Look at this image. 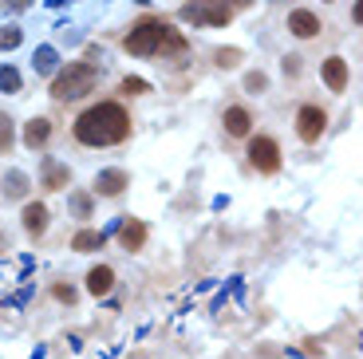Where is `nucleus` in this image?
Masks as SVG:
<instances>
[{"mask_svg":"<svg viewBox=\"0 0 363 359\" xmlns=\"http://www.w3.org/2000/svg\"><path fill=\"white\" fill-rule=\"evenodd\" d=\"M146 91H150V83H146V79H130V75L123 79V95H146Z\"/></svg>","mask_w":363,"mask_h":359,"instance_id":"5701e85b","label":"nucleus"},{"mask_svg":"<svg viewBox=\"0 0 363 359\" xmlns=\"http://www.w3.org/2000/svg\"><path fill=\"white\" fill-rule=\"evenodd\" d=\"M249 162H253V170H261V174L281 170V146H277V138L257 135L253 143H249Z\"/></svg>","mask_w":363,"mask_h":359,"instance_id":"39448f33","label":"nucleus"},{"mask_svg":"<svg viewBox=\"0 0 363 359\" xmlns=\"http://www.w3.org/2000/svg\"><path fill=\"white\" fill-rule=\"evenodd\" d=\"M130 186V174L118 170V166H111V170H99L95 174V194H103V198H118L123 189Z\"/></svg>","mask_w":363,"mask_h":359,"instance_id":"0eeeda50","label":"nucleus"},{"mask_svg":"<svg viewBox=\"0 0 363 359\" xmlns=\"http://www.w3.org/2000/svg\"><path fill=\"white\" fill-rule=\"evenodd\" d=\"M95 83H99V63H67L64 72H55L52 79V99L60 103H72V99H83V95H91L95 91Z\"/></svg>","mask_w":363,"mask_h":359,"instance_id":"f03ea898","label":"nucleus"},{"mask_svg":"<svg viewBox=\"0 0 363 359\" xmlns=\"http://www.w3.org/2000/svg\"><path fill=\"white\" fill-rule=\"evenodd\" d=\"M166 32H170V24H162V20H138L123 36V48L130 55H158L166 44Z\"/></svg>","mask_w":363,"mask_h":359,"instance_id":"7ed1b4c3","label":"nucleus"},{"mask_svg":"<svg viewBox=\"0 0 363 359\" xmlns=\"http://www.w3.org/2000/svg\"><path fill=\"white\" fill-rule=\"evenodd\" d=\"M48 138H52V123H48V118H28V126H24V146L28 150L48 146Z\"/></svg>","mask_w":363,"mask_h":359,"instance_id":"4468645a","label":"nucleus"},{"mask_svg":"<svg viewBox=\"0 0 363 359\" xmlns=\"http://www.w3.org/2000/svg\"><path fill=\"white\" fill-rule=\"evenodd\" d=\"M67 209H72V214L79 217V221H87V217H91V209H95V198L79 189V194H72V198H67Z\"/></svg>","mask_w":363,"mask_h":359,"instance_id":"6ab92c4d","label":"nucleus"},{"mask_svg":"<svg viewBox=\"0 0 363 359\" xmlns=\"http://www.w3.org/2000/svg\"><path fill=\"white\" fill-rule=\"evenodd\" d=\"M72 131L83 146H118L130 138V115L118 103H95L75 118Z\"/></svg>","mask_w":363,"mask_h":359,"instance_id":"f257e3e1","label":"nucleus"},{"mask_svg":"<svg viewBox=\"0 0 363 359\" xmlns=\"http://www.w3.org/2000/svg\"><path fill=\"white\" fill-rule=\"evenodd\" d=\"M237 4H253V0H237Z\"/></svg>","mask_w":363,"mask_h":359,"instance_id":"c756f323","label":"nucleus"},{"mask_svg":"<svg viewBox=\"0 0 363 359\" xmlns=\"http://www.w3.org/2000/svg\"><path fill=\"white\" fill-rule=\"evenodd\" d=\"M111 288H115V269H111V265H95V269L87 272V292L91 297H107Z\"/></svg>","mask_w":363,"mask_h":359,"instance_id":"ddd939ff","label":"nucleus"},{"mask_svg":"<svg viewBox=\"0 0 363 359\" xmlns=\"http://www.w3.org/2000/svg\"><path fill=\"white\" fill-rule=\"evenodd\" d=\"M0 91H9V95H16V91H20V72L12 67V63L0 67Z\"/></svg>","mask_w":363,"mask_h":359,"instance_id":"412c9836","label":"nucleus"},{"mask_svg":"<svg viewBox=\"0 0 363 359\" xmlns=\"http://www.w3.org/2000/svg\"><path fill=\"white\" fill-rule=\"evenodd\" d=\"M40 182H44V189H64L67 182H72V170H67V162H60V158H44V162H40Z\"/></svg>","mask_w":363,"mask_h":359,"instance_id":"1a4fd4ad","label":"nucleus"},{"mask_svg":"<svg viewBox=\"0 0 363 359\" xmlns=\"http://www.w3.org/2000/svg\"><path fill=\"white\" fill-rule=\"evenodd\" d=\"M20 40H24V32H20L16 24H4V28H0V52H12V48H20Z\"/></svg>","mask_w":363,"mask_h":359,"instance_id":"aec40b11","label":"nucleus"},{"mask_svg":"<svg viewBox=\"0 0 363 359\" xmlns=\"http://www.w3.org/2000/svg\"><path fill=\"white\" fill-rule=\"evenodd\" d=\"M12 143H16V135H12V118L0 115V154H9Z\"/></svg>","mask_w":363,"mask_h":359,"instance_id":"4be33fe9","label":"nucleus"},{"mask_svg":"<svg viewBox=\"0 0 363 359\" xmlns=\"http://www.w3.org/2000/svg\"><path fill=\"white\" fill-rule=\"evenodd\" d=\"M52 297H55V300H64V304H75V288H72V285H55V288H52Z\"/></svg>","mask_w":363,"mask_h":359,"instance_id":"b1692460","label":"nucleus"},{"mask_svg":"<svg viewBox=\"0 0 363 359\" xmlns=\"http://www.w3.org/2000/svg\"><path fill=\"white\" fill-rule=\"evenodd\" d=\"M115 233H118V245H123L127 253H138L146 245V225L135 221V217H123V225H118Z\"/></svg>","mask_w":363,"mask_h":359,"instance_id":"9d476101","label":"nucleus"},{"mask_svg":"<svg viewBox=\"0 0 363 359\" xmlns=\"http://www.w3.org/2000/svg\"><path fill=\"white\" fill-rule=\"evenodd\" d=\"M237 60H241V52H237V48H229V52L221 48V52H218V63H221V67H237Z\"/></svg>","mask_w":363,"mask_h":359,"instance_id":"393cba45","label":"nucleus"},{"mask_svg":"<svg viewBox=\"0 0 363 359\" xmlns=\"http://www.w3.org/2000/svg\"><path fill=\"white\" fill-rule=\"evenodd\" d=\"M0 189H4V198H24L28 189H32V182H28L24 170H4V182H0Z\"/></svg>","mask_w":363,"mask_h":359,"instance_id":"f3484780","label":"nucleus"},{"mask_svg":"<svg viewBox=\"0 0 363 359\" xmlns=\"http://www.w3.org/2000/svg\"><path fill=\"white\" fill-rule=\"evenodd\" d=\"M64 4H72V0H48V9H64Z\"/></svg>","mask_w":363,"mask_h":359,"instance_id":"cd10ccee","label":"nucleus"},{"mask_svg":"<svg viewBox=\"0 0 363 359\" xmlns=\"http://www.w3.org/2000/svg\"><path fill=\"white\" fill-rule=\"evenodd\" d=\"M289 32L296 40H312V36H320V16L312 9H292L289 12Z\"/></svg>","mask_w":363,"mask_h":359,"instance_id":"6e6552de","label":"nucleus"},{"mask_svg":"<svg viewBox=\"0 0 363 359\" xmlns=\"http://www.w3.org/2000/svg\"><path fill=\"white\" fill-rule=\"evenodd\" d=\"M32 0H0V9H9V12H24Z\"/></svg>","mask_w":363,"mask_h":359,"instance_id":"bb28decb","label":"nucleus"},{"mask_svg":"<svg viewBox=\"0 0 363 359\" xmlns=\"http://www.w3.org/2000/svg\"><path fill=\"white\" fill-rule=\"evenodd\" d=\"M55 67H60V52H55L52 44H44V48L32 52V72L36 75H55Z\"/></svg>","mask_w":363,"mask_h":359,"instance_id":"dca6fc26","label":"nucleus"},{"mask_svg":"<svg viewBox=\"0 0 363 359\" xmlns=\"http://www.w3.org/2000/svg\"><path fill=\"white\" fill-rule=\"evenodd\" d=\"M269 87V79H264L261 72H253V75H245V91H264Z\"/></svg>","mask_w":363,"mask_h":359,"instance_id":"a878e982","label":"nucleus"},{"mask_svg":"<svg viewBox=\"0 0 363 359\" xmlns=\"http://www.w3.org/2000/svg\"><path fill=\"white\" fill-rule=\"evenodd\" d=\"M107 245V233H99V229H79V233L72 237V249L75 253H95Z\"/></svg>","mask_w":363,"mask_h":359,"instance_id":"a211bd4d","label":"nucleus"},{"mask_svg":"<svg viewBox=\"0 0 363 359\" xmlns=\"http://www.w3.org/2000/svg\"><path fill=\"white\" fill-rule=\"evenodd\" d=\"M178 16L194 28H225L233 20V12H229L225 0H186Z\"/></svg>","mask_w":363,"mask_h":359,"instance_id":"20e7f679","label":"nucleus"},{"mask_svg":"<svg viewBox=\"0 0 363 359\" xmlns=\"http://www.w3.org/2000/svg\"><path fill=\"white\" fill-rule=\"evenodd\" d=\"M4 249H9V237H4V233H0V253H4Z\"/></svg>","mask_w":363,"mask_h":359,"instance_id":"c85d7f7f","label":"nucleus"},{"mask_svg":"<svg viewBox=\"0 0 363 359\" xmlns=\"http://www.w3.org/2000/svg\"><path fill=\"white\" fill-rule=\"evenodd\" d=\"M320 75H324L328 91H336V95L347 87V63L340 60V55H328V60H324V67H320Z\"/></svg>","mask_w":363,"mask_h":359,"instance_id":"9b49d317","label":"nucleus"},{"mask_svg":"<svg viewBox=\"0 0 363 359\" xmlns=\"http://www.w3.org/2000/svg\"><path fill=\"white\" fill-rule=\"evenodd\" d=\"M324 126H328V115L320 107H300L296 111V135L300 143H320V135H324Z\"/></svg>","mask_w":363,"mask_h":359,"instance_id":"423d86ee","label":"nucleus"},{"mask_svg":"<svg viewBox=\"0 0 363 359\" xmlns=\"http://www.w3.org/2000/svg\"><path fill=\"white\" fill-rule=\"evenodd\" d=\"M221 123H225V135H233V138H245V135H249V126H253V115H249L245 107H229Z\"/></svg>","mask_w":363,"mask_h":359,"instance_id":"2eb2a0df","label":"nucleus"},{"mask_svg":"<svg viewBox=\"0 0 363 359\" xmlns=\"http://www.w3.org/2000/svg\"><path fill=\"white\" fill-rule=\"evenodd\" d=\"M48 217H52V214H48L44 201H28V206H24V217H20V221H24V233L40 237V233L48 229Z\"/></svg>","mask_w":363,"mask_h":359,"instance_id":"f8f14e48","label":"nucleus"}]
</instances>
